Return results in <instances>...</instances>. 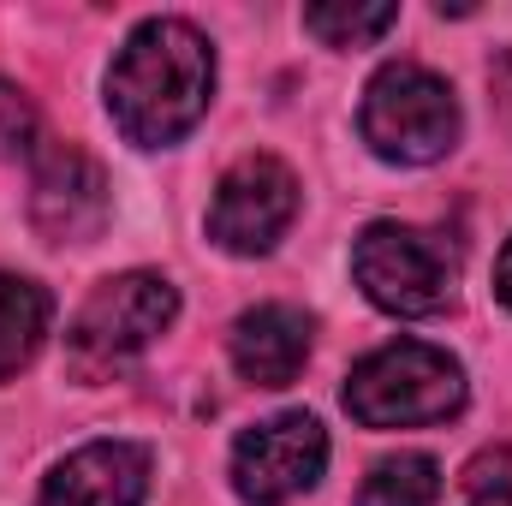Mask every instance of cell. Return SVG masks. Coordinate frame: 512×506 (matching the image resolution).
I'll list each match as a JSON object with an SVG mask.
<instances>
[{
    "label": "cell",
    "instance_id": "cell-16",
    "mask_svg": "<svg viewBox=\"0 0 512 506\" xmlns=\"http://www.w3.org/2000/svg\"><path fill=\"white\" fill-rule=\"evenodd\" d=\"M489 84H495V108H501V120L512 131V48L495 60V72H489Z\"/></svg>",
    "mask_w": 512,
    "mask_h": 506
},
{
    "label": "cell",
    "instance_id": "cell-6",
    "mask_svg": "<svg viewBox=\"0 0 512 506\" xmlns=\"http://www.w3.org/2000/svg\"><path fill=\"white\" fill-rule=\"evenodd\" d=\"M298 221V173L280 155H239L209 203V239L227 256H268Z\"/></svg>",
    "mask_w": 512,
    "mask_h": 506
},
{
    "label": "cell",
    "instance_id": "cell-1",
    "mask_svg": "<svg viewBox=\"0 0 512 506\" xmlns=\"http://www.w3.org/2000/svg\"><path fill=\"white\" fill-rule=\"evenodd\" d=\"M215 96V48L185 18H143L108 66V114L126 143L167 149L191 137Z\"/></svg>",
    "mask_w": 512,
    "mask_h": 506
},
{
    "label": "cell",
    "instance_id": "cell-8",
    "mask_svg": "<svg viewBox=\"0 0 512 506\" xmlns=\"http://www.w3.org/2000/svg\"><path fill=\"white\" fill-rule=\"evenodd\" d=\"M114 215L108 173L84 143H48L30 173V227L48 245H90Z\"/></svg>",
    "mask_w": 512,
    "mask_h": 506
},
{
    "label": "cell",
    "instance_id": "cell-2",
    "mask_svg": "<svg viewBox=\"0 0 512 506\" xmlns=\"http://www.w3.org/2000/svg\"><path fill=\"white\" fill-rule=\"evenodd\" d=\"M179 316V286L167 274H149V268H126V274H108L72 316L66 328V370L72 381L96 387V381L126 376L131 364L173 328Z\"/></svg>",
    "mask_w": 512,
    "mask_h": 506
},
{
    "label": "cell",
    "instance_id": "cell-4",
    "mask_svg": "<svg viewBox=\"0 0 512 506\" xmlns=\"http://www.w3.org/2000/svg\"><path fill=\"white\" fill-rule=\"evenodd\" d=\"M459 96L447 78H435L429 66L417 60H387L382 72L370 78L364 90V108H358V131L364 143L393 161V167H429L441 155H453L459 143Z\"/></svg>",
    "mask_w": 512,
    "mask_h": 506
},
{
    "label": "cell",
    "instance_id": "cell-7",
    "mask_svg": "<svg viewBox=\"0 0 512 506\" xmlns=\"http://www.w3.org/2000/svg\"><path fill=\"white\" fill-rule=\"evenodd\" d=\"M328 471V429L310 411H280L233 441V489L251 506H280Z\"/></svg>",
    "mask_w": 512,
    "mask_h": 506
},
{
    "label": "cell",
    "instance_id": "cell-14",
    "mask_svg": "<svg viewBox=\"0 0 512 506\" xmlns=\"http://www.w3.org/2000/svg\"><path fill=\"white\" fill-rule=\"evenodd\" d=\"M36 131H42L36 102H30L18 84H6V78H0V161L30 155V149H36Z\"/></svg>",
    "mask_w": 512,
    "mask_h": 506
},
{
    "label": "cell",
    "instance_id": "cell-12",
    "mask_svg": "<svg viewBox=\"0 0 512 506\" xmlns=\"http://www.w3.org/2000/svg\"><path fill=\"white\" fill-rule=\"evenodd\" d=\"M435 495H441V465L429 453H393L364 477L352 506H435Z\"/></svg>",
    "mask_w": 512,
    "mask_h": 506
},
{
    "label": "cell",
    "instance_id": "cell-13",
    "mask_svg": "<svg viewBox=\"0 0 512 506\" xmlns=\"http://www.w3.org/2000/svg\"><path fill=\"white\" fill-rule=\"evenodd\" d=\"M399 24V6H358V0H322L304 6V30L322 48H370Z\"/></svg>",
    "mask_w": 512,
    "mask_h": 506
},
{
    "label": "cell",
    "instance_id": "cell-3",
    "mask_svg": "<svg viewBox=\"0 0 512 506\" xmlns=\"http://www.w3.org/2000/svg\"><path fill=\"white\" fill-rule=\"evenodd\" d=\"M465 364L447 346L429 340H393L382 352H370L364 364H352L346 376V411L364 429H423V423H447L465 411Z\"/></svg>",
    "mask_w": 512,
    "mask_h": 506
},
{
    "label": "cell",
    "instance_id": "cell-9",
    "mask_svg": "<svg viewBox=\"0 0 512 506\" xmlns=\"http://www.w3.org/2000/svg\"><path fill=\"white\" fill-rule=\"evenodd\" d=\"M143 495H149V447L90 441L48 471L36 506H143Z\"/></svg>",
    "mask_w": 512,
    "mask_h": 506
},
{
    "label": "cell",
    "instance_id": "cell-5",
    "mask_svg": "<svg viewBox=\"0 0 512 506\" xmlns=\"http://www.w3.org/2000/svg\"><path fill=\"white\" fill-rule=\"evenodd\" d=\"M352 280L387 316H441L453 304L459 251L411 221H370L352 245Z\"/></svg>",
    "mask_w": 512,
    "mask_h": 506
},
{
    "label": "cell",
    "instance_id": "cell-15",
    "mask_svg": "<svg viewBox=\"0 0 512 506\" xmlns=\"http://www.w3.org/2000/svg\"><path fill=\"white\" fill-rule=\"evenodd\" d=\"M465 506H512V447L477 453L465 465Z\"/></svg>",
    "mask_w": 512,
    "mask_h": 506
},
{
    "label": "cell",
    "instance_id": "cell-17",
    "mask_svg": "<svg viewBox=\"0 0 512 506\" xmlns=\"http://www.w3.org/2000/svg\"><path fill=\"white\" fill-rule=\"evenodd\" d=\"M495 292H501V304L512 310V239H507V251H501V262H495Z\"/></svg>",
    "mask_w": 512,
    "mask_h": 506
},
{
    "label": "cell",
    "instance_id": "cell-10",
    "mask_svg": "<svg viewBox=\"0 0 512 506\" xmlns=\"http://www.w3.org/2000/svg\"><path fill=\"white\" fill-rule=\"evenodd\" d=\"M316 316L298 304H256L233 322V370L251 387H292L310 364Z\"/></svg>",
    "mask_w": 512,
    "mask_h": 506
},
{
    "label": "cell",
    "instance_id": "cell-11",
    "mask_svg": "<svg viewBox=\"0 0 512 506\" xmlns=\"http://www.w3.org/2000/svg\"><path fill=\"white\" fill-rule=\"evenodd\" d=\"M48 322H54V298L36 280L0 268V381L30 370V358L48 340Z\"/></svg>",
    "mask_w": 512,
    "mask_h": 506
}]
</instances>
